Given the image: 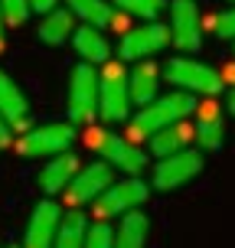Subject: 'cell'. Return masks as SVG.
Instances as JSON below:
<instances>
[{
  "instance_id": "6da1fadb",
  "label": "cell",
  "mask_w": 235,
  "mask_h": 248,
  "mask_svg": "<svg viewBox=\"0 0 235 248\" xmlns=\"http://www.w3.org/2000/svg\"><path fill=\"white\" fill-rule=\"evenodd\" d=\"M196 105L199 101L189 92H180V88H173L170 95H157L150 105H144L131 118V134L127 137L131 140L134 137H150V134H157V131H163V127L176 124V121H186L189 114L196 111Z\"/></svg>"
},
{
  "instance_id": "7a4b0ae2",
  "label": "cell",
  "mask_w": 235,
  "mask_h": 248,
  "mask_svg": "<svg viewBox=\"0 0 235 248\" xmlns=\"http://www.w3.org/2000/svg\"><path fill=\"white\" fill-rule=\"evenodd\" d=\"M163 82H170L173 88L189 92V95H206V98H216L225 92V75L193 56H173L163 65Z\"/></svg>"
},
{
  "instance_id": "3957f363",
  "label": "cell",
  "mask_w": 235,
  "mask_h": 248,
  "mask_svg": "<svg viewBox=\"0 0 235 248\" xmlns=\"http://www.w3.org/2000/svg\"><path fill=\"white\" fill-rule=\"evenodd\" d=\"M98 118L101 121H127L131 118V88L124 62H105L98 69Z\"/></svg>"
},
{
  "instance_id": "277c9868",
  "label": "cell",
  "mask_w": 235,
  "mask_h": 248,
  "mask_svg": "<svg viewBox=\"0 0 235 248\" xmlns=\"http://www.w3.org/2000/svg\"><path fill=\"white\" fill-rule=\"evenodd\" d=\"M88 144L98 150V157L111 170H121L127 176H141L147 170V157H144V150L137 147L131 137H121L114 134V131H88Z\"/></svg>"
},
{
  "instance_id": "5b68a950",
  "label": "cell",
  "mask_w": 235,
  "mask_h": 248,
  "mask_svg": "<svg viewBox=\"0 0 235 248\" xmlns=\"http://www.w3.org/2000/svg\"><path fill=\"white\" fill-rule=\"evenodd\" d=\"M75 144V124L72 121H49L30 127L20 140H16V154L20 157H59L65 150H72Z\"/></svg>"
},
{
  "instance_id": "8992f818",
  "label": "cell",
  "mask_w": 235,
  "mask_h": 248,
  "mask_svg": "<svg viewBox=\"0 0 235 248\" xmlns=\"http://www.w3.org/2000/svg\"><path fill=\"white\" fill-rule=\"evenodd\" d=\"M98 118V69L78 62L69 72V121L88 124Z\"/></svg>"
},
{
  "instance_id": "52a82bcc",
  "label": "cell",
  "mask_w": 235,
  "mask_h": 248,
  "mask_svg": "<svg viewBox=\"0 0 235 248\" xmlns=\"http://www.w3.org/2000/svg\"><path fill=\"white\" fill-rule=\"evenodd\" d=\"M203 173V154L193 147L180 150V154H170V157H160L154 163V176H150V186L157 193H173L180 186L193 183L196 176Z\"/></svg>"
},
{
  "instance_id": "ba28073f",
  "label": "cell",
  "mask_w": 235,
  "mask_h": 248,
  "mask_svg": "<svg viewBox=\"0 0 235 248\" xmlns=\"http://www.w3.org/2000/svg\"><path fill=\"white\" fill-rule=\"evenodd\" d=\"M150 196V186L141 180V176H127L121 183H111L98 199H95V219H114V216H124V212L141 209Z\"/></svg>"
},
{
  "instance_id": "9c48e42d",
  "label": "cell",
  "mask_w": 235,
  "mask_h": 248,
  "mask_svg": "<svg viewBox=\"0 0 235 248\" xmlns=\"http://www.w3.org/2000/svg\"><path fill=\"white\" fill-rule=\"evenodd\" d=\"M167 46H170V26L160 20H150L144 26H131L127 33H121L118 56H121V62H144L163 52Z\"/></svg>"
},
{
  "instance_id": "30bf717a",
  "label": "cell",
  "mask_w": 235,
  "mask_h": 248,
  "mask_svg": "<svg viewBox=\"0 0 235 248\" xmlns=\"http://www.w3.org/2000/svg\"><path fill=\"white\" fill-rule=\"evenodd\" d=\"M170 43L180 52H196L203 46V13L196 0H170Z\"/></svg>"
},
{
  "instance_id": "8fae6325",
  "label": "cell",
  "mask_w": 235,
  "mask_h": 248,
  "mask_svg": "<svg viewBox=\"0 0 235 248\" xmlns=\"http://www.w3.org/2000/svg\"><path fill=\"white\" fill-rule=\"evenodd\" d=\"M114 183V170L108 167L105 160H95V163H85V167H78V173L72 176V183L65 186V202L78 209V206H85V202H95V199Z\"/></svg>"
},
{
  "instance_id": "7c38bea8",
  "label": "cell",
  "mask_w": 235,
  "mask_h": 248,
  "mask_svg": "<svg viewBox=\"0 0 235 248\" xmlns=\"http://www.w3.org/2000/svg\"><path fill=\"white\" fill-rule=\"evenodd\" d=\"M59 222H62V209L52 199L36 202V209L30 212V222H26V232H23V248H52Z\"/></svg>"
},
{
  "instance_id": "4fadbf2b",
  "label": "cell",
  "mask_w": 235,
  "mask_h": 248,
  "mask_svg": "<svg viewBox=\"0 0 235 248\" xmlns=\"http://www.w3.org/2000/svg\"><path fill=\"white\" fill-rule=\"evenodd\" d=\"M78 157H75L72 150H65V154H59V157H49L46 160V167L39 170L36 176V186L46 193V196H59V193H65V186L72 183V176L78 173Z\"/></svg>"
},
{
  "instance_id": "5bb4252c",
  "label": "cell",
  "mask_w": 235,
  "mask_h": 248,
  "mask_svg": "<svg viewBox=\"0 0 235 248\" xmlns=\"http://www.w3.org/2000/svg\"><path fill=\"white\" fill-rule=\"evenodd\" d=\"M196 124H193V140H196L203 150H219L225 144V121L222 114H219V108H216V101H203V105H196Z\"/></svg>"
},
{
  "instance_id": "9a60e30c",
  "label": "cell",
  "mask_w": 235,
  "mask_h": 248,
  "mask_svg": "<svg viewBox=\"0 0 235 248\" xmlns=\"http://www.w3.org/2000/svg\"><path fill=\"white\" fill-rule=\"evenodd\" d=\"M160 82H163V72L154 65L150 59L144 62H134V69L127 72V88H131V105H150V101L160 95Z\"/></svg>"
},
{
  "instance_id": "2e32d148",
  "label": "cell",
  "mask_w": 235,
  "mask_h": 248,
  "mask_svg": "<svg viewBox=\"0 0 235 248\" xmlns=\"http://www.w3.org/2000/svg\"><path fill=\"white\" fill-rule=\"evenodd\" d=\"M72 46H75V56L78 62H88V65H105V62L111 59V46H108V39L101 33L98 26H75L72 33Z\"/></svg>"
},
{
  "instance_id": "e0dca14e",
  "label": "cell",
  "mask_w": 235,
  "mask_h": 248,
  "mask_svg": "<svg viewBox=\"0 0 235 248\" xmlns=\"http://www.w3.org/2000/svg\"><path fill=\"white\" fill-rule=\"evenodd\" d=\"M0 114H3L16 131L30 121V101H26L23 88L16 85L3 69H0Z\"/></svg>"
},
{
  "instance_id": "ac0fdd59",
  "label": "cell",
  "mask_w": 235,
  "mask_h": 248,
  "mask_svg": "<svg viewBox=\"0 0 235 248\" xmlns=\"http://www.w3.org/2000/svg\"><path fill=\"white\" fill-rule=\"evenodd\" d=\"M193 137H196V134H193V124H189V121H176V124H170V127L157 131V134H150L147 144H150V154L160 160V157H170V154L186 150Z\"/></svg>"
},
{
  "instance_id": "d6986e66",
  "label": "cell",
  "mask_w": 235,
  "mask_h": 248,
  "mask_svg": "<svg viewBox=\"0 0 235 248\" xmlns=\"http://www.w3.org/2000/svg\"><path fill=\"white\" fill-rule=\"evenodd\" d=\"M39 39L46 43V46H62V43H69L75 33V16L69 7H52V10L43 13V20H39Z\"/></svg>"
},
{
  "instance_id": "ffe728a7",
  "label": "cell",
  "mask_w": 235,
  "mask_h": 248,
  "mask_svg": "<svg viewBox=\"0 0 235 248\" xmlns=\"http://www.w3.org/2000/svg\"><path fill=\"white\" fill-rule=\"evenodd\" d=\"M147 235H150V222L141 209L124 212L121 225L114 229V248H147Z\"/></svg>"
},
{
  "instance_id": "44dd1931",
  "label": "cell",
  "mask_w": 235,
  "mask_h": 248,
  "mask_svg": "<svg viewBox=\"0 0 235 248\" xmlns=\"http://www.w3.org/2000/svg\"><path fill=\"white\" fill-rule=\"evenodd\" d=\"M65 7L72 10L75 20H82L85 26H98V30L111 26L114 16H118L111 0H65Z\"/></svg>"
},
{
  "instance_id": "7402d4cb",
  "label": "cell",
  "mask_w": 235,
  "mask_h": 248,
  "mask_svg": "<svg viewBox=\"0 0 235 248\" xmlns=\"http://www.w3.org/2000/svg\"><path fill=\"white\" fill-rule=\"evenodd\" d=\"M85 232H88V219L82 209L62 212V222H59L52 248H85Z\"/></svg>"
},
{
  "instance_id": "603a6c76",
  "label": "cell",
  "mask_w": 235,
  "mask_h": 248,
  "mask_svg": "<svg viewBox=\"0 0 235 248\" xmlns=\"http://www.w3.org/2000/svg\"><path fill=\"white\" fill-rule=\"evenodd\" d=\"M111 7L124 16H137V20L150 23L167 10V0H111Z\"/></svg>"
},
{
  "instance_id": "cb8c5ba5",
  "label": "cell",
  "mask_w": 235,
  "mask_h": 248,
  "mask_svg": "<svg viewBox=\"0 0 235 248\" xmlns=\"http://www.w3.org/2000/svg\"><path fill=\"white\" fill-rule=\"evenodd\" d=\"M0 13L7 26H23L33 13V0H0Z\"/></svg>"
},
{
  "instance_id": "d4e9b609",
  "label": "cell",
  "mask_w": 235,
  "mask_h": 248,
  "mask_svg": "<svg viewBox=\"0 0 235 248\" xmlns=\"http://www.w3.org/2000/svg\"><path fill=\"white\" fill-rule=\"evenodd\" d=\"M85 248H114V229L105 222V219H95V222H88Z\"/></svg>"
},
{
  "instance_id": "484cf974",
  "label": "cell",
  "mask_w": 235,
  "mask_h": 248,
  "mask_svg": "<svg viewBox=\"0 0 235 248\" xmlns=\"http://www.w3.org/2000/svg\"><path fill=\"white\" fill-rule=\"evenodd\" d=\"M209 30L219 39H235V3L229 7V10H222V13H216V16H212Z\"/></svg>"
},
{
  "instance_id": "4316f807",
  "label": "cell",
  "mask_w": 235,
  "mask_h": 248,
  "mask_svg": "<svg viewBox=\"0 0 235 248\" xmlns=\"http://www.w3.org/2000/svg\"><path fill=\"white\" fill-rule=\"evenodd\" d=\"M13 144V124L0 114V150H7Z\"/></svg>"
},
{
  "instance_id": "83f0119b",
  "label": "cell",
  "mask_w": 235,
  "mask_h": 248,
  "mask_svg": "<svg viewBox=\"0 0 235 248\" xmlns=\"http://www.w3.org/2000/svg\"><path fill=\"white\" fill-rule=\"evenodd\" d=\"M52 7H59V0H33V10L36 13H46V10H52Z\"/></svg>"
},
{
  "instance_id": "f1b7e54d",
  "label": "cell",
  "mask_w": 235,
  "mask_h": 248,
  "mask_svg": "<svg viewBox=\"0 0 235 248\" xmlns=\"http://www.w3.org/2000/svg\"><path fill=\"white\" fill-rule=\"evenodd\" d=\"M225 85H229V82H232V85H235V62H232V65H229V69H225Z\"/></svg>"
},
{
  "instance_id": "f546056e",
  "label": "cell",
  "mask_w": 235,
  "mask_h": 248,
  "mask_svg": "<svg viewBox=\"0 0 235 248\" xmlns=\"http://www.w3.org/2000/svg\"><path fill=\"white\" fill-rule=\"evenodd\" d=\"M3 36H7V23H3V13H0V52H3Z\"/></svg>"
},
{
  "instance_id": "4dcf8cb0",
  "label": "cell",
  "mask_w": 235,
  "mask_h": 248,
  "mask_svg": "<svg viewBox=\"0 0 235 248\" xmlns=\"http://www.w3.org/2000/svg\"><path fill=\"white\" fill-rule=\"evenodd\" d=\"M229 111L235 114V88H232V95H229Z\"/></svg>"
},
{
  "instance_id": "1f68e13d",
  "label": "cell",
  "mask_w": 235,
  "mask_h": 248,
  "mask_svg": "<svg viewBox=\"0 0 235 248\" xmlns=\"http://www.w3.org/2000/svg\"><path fill=\"white\" fill-rule=\"evenodd\" d=\"M3 248H20V245H3Z\"/></svg>"
},
{
  "instance_id": "d6a6232c",
  "label": "cell",
  "mask_w": 235,
  "mask_h": 248,
  "mask_svg": "<svg viewBox=\"0 0 235 248\" xmlns=\"http://www.w3.org/2000/svg\"><path fill=\"white\" fill-rule=\"evenodd\" d=\"M229 3H235V0H229Z\"/></svg>"
}]
</instances>
